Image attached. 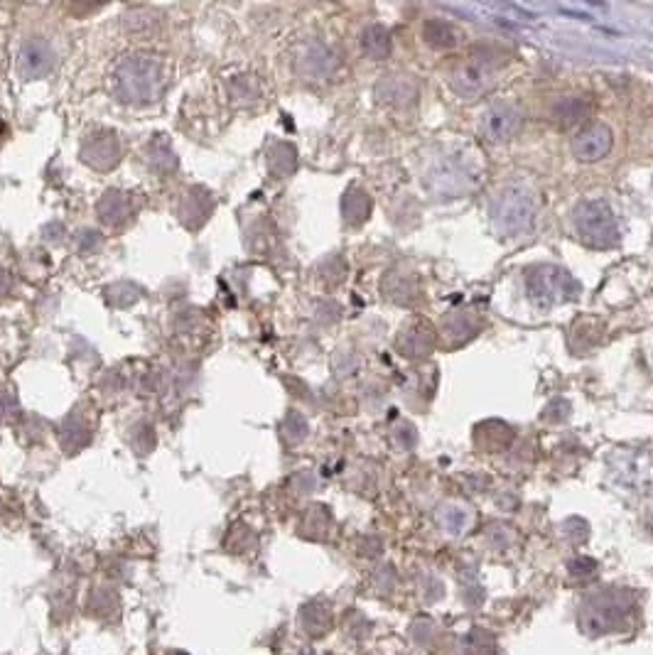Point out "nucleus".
<instances>
[{
    "mask_svg": "<svg viewBox=\"0 0 653 655\" xmlns=\"http://www.w3.org/2000/svg\"><path fill=\"white\" fill-rule=\"evenodd\" d=\"M99 246H101V238L99 234H94V231H84V234L79 236V251L82 253H91Z\"/></svg>",
    "mask_w": 653,
    "mask_h": 655,
    "instance_id": "393cba45",
    "label": "nucleus"
},
{
    "mask_svg": "<svg viewBox=\"0 0 653 655\" xmlns=\"http://www.w3.org/2000/svg\"><path fill=\"white\" fill-rule=\"evenodd\" d=\"M15 410H18V403H15L13 393L0 391V420H8Z\"/></svg>",
    "mask_w": 653,
    "mask_h": 655,
    "instance_id": "b1692460",
    "label": "nucleus"
},
{
    "mask_svg": "<svg viewBox=\"0 0 653 655\" xmlns=\"http://www.w3.org/2000/svg\"><path fill=\"white\" fill-rule=\"evenodd\" d=\"M536 283H538V288H533V292H536L533 297L543 300V295H548V305L550 302L558 300V295H568V292L572 290V283L568 280V275L560 273V270H553V268L538 273Z\"/></svg>",
    "mask_w": 653,
    "mask_h": 655,
    "instance_id": "f8f14e48",
    "label": "nucleus"
},
{
    "mask_svg": "<svg viewBox=\"0 0 653 655\" xmlns=\"http://www.w3.org/2000/svg\"><path fill=\"white\" fill-rule=\"evenodd\" d=\"M518 126H521V116H518L516 108L506 104L489 108L484 113L482 131L489 140H509L518 131Z\"/></svg>",
    "mask_w": 653,
    "mask_h": 655,
    "instance_id": "6e6552de",
    "label": "nucleus"
},
{
    "mask_svg": "<svg viewBox=\"0 0 653 655\" xmlns=\"http://www.w3.org/2000/svg\"><path fill=\"white\" fill-rule=\"evenodd\" d=\"M148 162L153 170L163 172V175H170V172L177 170V155L172 150L170 140L165 135H158L155 140H150L148 145Z\"/></svg>",
    "mask_w": 653,
    "mask_h": 655,
    "instance_id": "ddd939ff",
    "label": "nucleus"
},
{
    "mask_svg": "<svg viewBox=\"0 0 653 655\" xmlns=\"http://www.w3.org/2000/svg\"><path fill=\"white\" fill-rule=\"evenodd\" d=\"M634 611V597L629 592L602 589L582 602L580 626L590 636H607V633L626 629L634 619Z\"/></svg>",
    "mask_w": 653,
    "mask_h": 655,
    "instance_id": "f03ea898",
    "label": "nucleus"
},
{
    "mask_svg": "<svg viewBox=\"0 0 653 655\" xmlns=\"http://www.w3.org/2000/svg\"><path fill=\"white\" fill-rule=\"evenodd\" d=\"M271 170L278 175H288L295 170V150L290 145H275L271 150Z\"/></svg>",
    "mask_w": 653,
    "mask_h": 655,
    "instance_id": "f3484780",
    "label": "nucleus"
},
{
    "mask_svg": "<svg viewBox=\"0 0 653 655\" xmlns=\"http://www.w3.org/2000/svg\"><path fill=\"white\" fill-rule=\"evenodd\" d=\"M361 47H364V52L369 54V57L381 59L391 52V37H388V32L383 30V27L374 25L364 32V37H361Z\"/></svg>",
    "mask_w": 653,
    "mask_h": 655,
    "instance_id": "4468645a",
    "label": "nucleus"
},
{
    "mask_svg": "<svg viewBox=\"0 0 653 655\" xmlns=\"http://www.w3.org/2000/svg\"><path fill=\"white\" fill-rule=\"evenodd\" d=\"M379 94L383 96V101H391V104H408L410 99L415 96V89L413 84L406 79H398V77H388L383 84L379 86Z\"/></svg>",
    "mask_w": 653,
    "mask_h": 655,
    "instance_id": "2eb2a0df",
    "label": "nucleus"
},
{
    "mask_svg": "<svg viewBox=\"0 0 653 655\" xmlns=\"http://www.w3.org/2000/svg\"><path fill=\"white\" fill-rule=\"evenodd\" d=\"M143 13H145V10H136V13L126 15V20H123V25H126L131 32H143L145 27H148V30H150V27H155V18H153V15L148 13V15H145V18H143Z\"/></svg>",
    "mask_w": 653,
    "mask_h": 655,
    "instance_id": "4be33fe9",
    "label": "nucleus"
},
{
    "mask_svg": "<svg viewBox=\"0 0 653 655\" xmlns=\"http://www.w3.org/2000/svg\"><path fill=\"white\" fill-rule=\"evenodd\" d=\"M214 202L212 194L204 192V189H190V192L182 194L180 204H177V214H180V221L187 226V229H202L207 224L209 214H212Z\"/></svg>",
    "mask_w": 653,
    "mask_h": 655,
    "instance_id": "0eeeda50",
    "label": "nucleus"
},
{
    "mask_svg": "<svg viewBox=\"0 0 653 655\" xmlns=\"http://www.w3.org/2000/svg\"><path fill=\"white\" fill-rule=\"evenodd\" d=\"M111 89L123 104H150L163 91V67L150 54H128L113 67Z\"/></svg>",
    "mask_w": 653,
    "mask_h": 655,
    "instance_id": "f257e3e1",
    "label": "nucleus"
},
{
    "mask_svg": "<svg viewBox=\"0 0 653 655\" xmlns=\"http://www.w3.org/2000/svg\"><path fill=\"white\" fill-rule=\"evenodd\" d=\"M577 229L582 238L597 248L614 246L619 238L614 211L604 202H585L577 209Z\"/></svg>",
    "mask_w": 653,
    "mask_h": 655,
    "instance_id": "7ed1b4c3",
    "label": "nucleus"
},
{
    "mask_svg": "<svg viewBox=\"0 0 653 655\" xmlns=\"http://www.w3.org/2000/svg\"><path fill=\"white\" fill-rule=\"evenodd\" d=\"M10 288H13V278H10V275L0 268V297L8 295Z\"/></svg>",
    "mask_w": 653,
    "mask_h": 655,
    "instance_id": "a878e982",
    "label": "nucleus"
},
{
    "mask_svg": "<svg viewBox=\"0 0 653 655\" xmlns=\"http://www.w3.org/2000/svg\"><path fill=\"white\" fill-rule=\"evenodd\" d=\"M366 214H369V199H366V194L359 192V189H352V192L344 197V216H347V221H352V224H359V221L366 219Z\"/></svg>",
    "mask_w": 653,
    "mask_h": 655,
    "instance_id": "dca6fc26",
    "label": "nucleus"
},
{
    "mask_svg": "<svg viewBox=\"0 0 653 655\" xmlns=\"http://www.w3.org/2000/svg\"><path fill=\"white\" fill-rule=\"evenodd\" d=\"M82 160L99 172H109L121 160V143L111 131H99L84 140Z\"/></svg>",
    "mask_w": 653,
    "mask_h": 655,
    "instance_id": "39448f33",
    "label": "nucleus"
},
{
    "mask_svg": "<svg viewBox=\"0 0 653 655\" xmlns=\"http://www.w3.org/2000/svg\"><path fill=\"white\" fill-rule=\"evenodd\" d=\"M298 67L305 77H327L334 69V57L329 54L325 45H307L305 50L300 52Z\"/></svg>",
    "mask_w": 653,
    "mask_h": 655,
    "instance_id": "9b49d317",
    "label": "nucleus"
},
{
    "mask_svg": "<svg viewBox=\"0 0 653 655\" xmlns=\"http://www.w3.org/2000/svg\"><path fill=\"white\" fill-rule=\"evenodd\" d=\"M55 67V50L45 37H28L18 50V74L23 79H42Z\"/></svg>",
    "mask_w": 653,
    "mask_h": 655,
    "instance_id": "20e7f679",
    "label": "nucleus"
},
{
    "mask_svg": "<svg viewBox=\"0 0 653 655\" xmlns=\"http://www.w3.org/2000/svg\"><path fill=\"white\" fill-rule=\"evenodd\" d=\"M533 216V207L526 197L521 194H509V197L501 202L499 209V221L506 226L509 231H521L531 224Z\"/></svg>",
    "mask_w": 653,
    "mask_h": 655,
    "instance_id": "1a4fd4ad",
    "label": "nucleus"
},
{
    "mask_svg": "<svg viewBox=\"0 0 653 655\" xmlns=\"http://www.w3.org/2000/svg\"><path fill=\"white\" fill-rule=\"evenodd\" d=\"M585 113H587L585 104H580V101H575V99H568V101H563V104H558V108L553 111V116H558L555 121H560L563 126H570V123L580 121Z\"/></svg>",
    "mask_w": 653,
    "mask_h": 655,
    "instance_id": "aec40b11",
    "label": "nucleus"
},
{
    "mask_svg": "<svg viewBox=\"0 0 653 655\" xmlns=\"http://www.w3.org/2000/svg\"><path fill=\"white\" fill-rule=\"evenodd\" d=\"M462 523H464V513L460 511V508H450V511L442 516V525H445L450 533H460Z\"/></svg>",
    "mask_w": 653,
    "mask_h": 655,
    "instance_id": "5701e85b",
    "label": "nucleus"
},
{
    "mask_svg": "<svg viewBox=\"0 0 653 655\" xmlns=\"http://www.w3.org/2000/svg\"><path fill=\"white\" fill-rule=\"evenodd\" d=\"M96 211H99V219L104 221L106 226H121L123 221L131 216V199L123 192L111 189V192H106L104 197L99 199Z\"/></svg>",
    "mask_w": 653,
    "mask_h": 655,
    "instance_id": "9d476101",
    "label": "nucleus"
},
{
    "mask_svg": "<svg viewBox=\"0 0 653 655\" xmlns=\"http://www.w3.org/2000/svg\"><path fill=\"white\" fill-rule=\"evenodd\" d=\"M229 91H231V99H234L236 104H251V101L258 96L256 81L248 77H239L231 81Z\"/></svg>",
    "mask_w": 653,
    "mask_h": 655,
    "instance_id": "6ab92c4d",
    "label": "nucleus"
},
{
    "mask_svg": "<svg viewBox=\"0 0 653 655\" xmlns=\"http://www.w3.org/2000/svg\"><path fill=\"white\" fill-rule=\"evenodd\" d=\"M614 145V135L607 126H592L587 128L585 133H580L572 143V153H575L577 160L592 162L602 160L604 155H609Z\"/></svg>",
    "mask_w": 653,
    "mask_h": 655,
    "instance_id": "423d86ee",
    "label": "nucleus"
},
{
    "mask_svg": "<svg viewBox=\"0 0 653 655\" xmlns=\"http://www.w3.org/2000/svg\"><path fill=\"white\" fill-rule=\"evenodd\" d=\"M138 288L136 285H131V283H118L116 288H111L109 290V300L113 302V305L116 307H128V305H133V302L138 300Z\"/></svg>",
    "mask_w": 653,
    "mask_h": 655,
    "instance_id": "412c9836",
    "label": "nucleus"
},
{
    "mask_svg": "<svg viewBox=\"0 0 653 655\" xmlns=\"http://www.w3.org/2000/svg\"><path fill=\"white\" fill-rule=\"evenodd\" d=\"M425 40L435 47H447L457 40L455 30L447 23H428L425 25Z\"/></svg>",
    "mask_w": 653,
    "mask_h": 655,
    "instance_id": "a211bd4d",
    "label": "nucleus"
}]
</instances>
